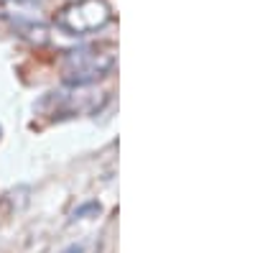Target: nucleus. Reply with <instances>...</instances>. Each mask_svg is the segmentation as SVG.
<instances>
[{"mask_svg": "<svg viewBox=\"0 0 255 253\" xmlns=\"http://www.w3.org/2000/svg\"><path fill=\"white\" fill-rule=\"evenodd\" d=\"M10 3H36V0H10Z\"/></svg>", "mask_w": 255, "mask_h": 253, "instance_id": "5", "label": "nucleus"}, {"mask_svg": "<svg viewBox=\"0 0 255 253\" xmlns=\"http://www.w3.org/2000/svg\"><path fill=\"white\" fill-rule=\"evenodd\" d=\"M113 20V8L108 0H72L56 15L54 23L67 36H90L102 31Z\"/></svg>", "mask_w": 255, "mask_h": 253, "instance_id": "2", "label": "nucleus"}, {"mask_svg": "<svg viewBox=\"0 0 255 253\" xmlns=\"http://www.w3.org/2000/svg\"><path fill=\"white\" fill-rule=\"evenodd\" d=\"M87 213H100V205L97 202H87V205H82V207H77L74 213H72V218H69V223H74V220H82Z\"/></svg>", "mask_w": 255, "mask_h": 253, "instance_id": "3", "label": "nucleus"}, {"mask_svg": "<svg viewBox=\"0 0 255 253\" xmlns=\"http://www.w3.org/2000/svg\"><path fill=\"white\" fill-rule=\"evenodd\" d=\"M118 64V49L113 44H90L64 54L61 79L72 87H87L108 77Z\"/></svg>", "mask_w": 255, "mask_h": 253, "instance_id": "1", "label": "nucleus"}, {"mask_svg": "<svg viewBox=\"0 0 255 253\" xmlns=\"http://www.w3.org/2000/svg\"><path fill=\"white\" fill-rule=\"evenodd\" d=\"M61 253H84V246H79V243H72V246H67Z\"/></svg>", "mask_w": 255, "mask_h": 253, "instance_id": "4", "label": "nucleus"}, {"mask_svg": "<svg viewBox=\"0 0 255 253\" xmlns=\"http://www.w3.org/2000/svg\"><path fill=\"white\" fill-rule=\"evenodd\" d=\"M0 133H3V131H0Z\"/></svg>", "mask_w": 255, "mask_h": 253, "instance_id": "6", "label": "nucleus"}]
</instances>
